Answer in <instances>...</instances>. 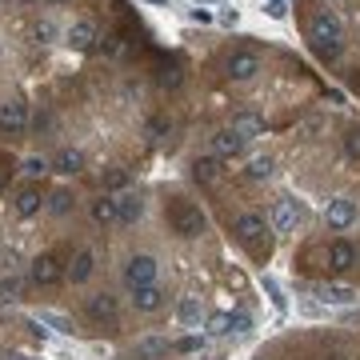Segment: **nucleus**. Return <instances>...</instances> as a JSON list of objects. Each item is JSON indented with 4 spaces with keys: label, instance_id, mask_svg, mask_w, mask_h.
<instances>
[{
    "label": "nucleus",
    "instance_id": "obj_3",
    "mask_svg": "<svg viewBox=\"0 0 360 360\" xmlns=\"http://www.w3.org/2000/svg\"><path fill=\"white\" fill-rule=\"evenodd\" d=\"M124 284H129V288L156 284V260H153V257H132L129 269H124Z\"/></svg>",
    "mask_w": 360,
    "mask_h": 360
},
{
    "label": "nucleus",
    "instance_id": "obj_29",
    "mask_svg": "<svg viewBox=\"0 0 360 360\" xmlns=\"http://www.w3.org/2000/svg\"><path fill=\"white\" fill-rule=\"evenodd\" d=\"M208 333H212V336L232 333V328H229V312H217V316H208Z\"/></svg>",
    "mask_w": 360,
    "mask_h": 360
},
{
    "label": "nucleus",
    "instance_id": "obj_9",
    "mask_svg": "<svg viewBox=\"0 0 360 360\" xmlns=\"http://www.w3.org/2000/svg\"><path fill=\"white\" fill-rule=\"evenodd\" d=\"M352 264H356V248L348 245V240L328 245V269H333V272H348Z\"/></svg>",
    "mask_w": 360,
    "mask_h": 360
},
{
    "label": "nucleus",
    "instance_id": "obj_27",
    "mask_svg": "<svg viewBox=\"0 0 360 360\" xmlns=\"http://www.w3.org/2000/svg\"><path fill=\"white\" fill-rule=\"evenodd\" d=\"M160 352H168V340H141L136 345V356H160Z\"/></svg>",
    "mask_w": 360,
    "mask_h": 360
},
{
    "label": "nucleus",
    "instance_id": "obj_12",
    "mask_svg": "<svg viewBox=\"0 0 360 360\" xmlns=\"http://www.w3.org/2000/svg\"><path fill=\"white\" fill-rule=\"evenodd\" d=\"M116 212H120V224H136L144 217V200L132 193H120L116 196Z\"/></svg>",
    "mask_w": 360,
    "mask_h": 360
},
{
    "label": "nucleus",
    "instance_id": "obj_35",
    "mask_svg": "<svg viewBox=\"0 0 360 360\" xmlns=\"http://www.w3.org/2000/svg\"><path fill=\"white\" fill-rule=\"evenodd\" d=\"M200 345H205V340H196V336H184V340H180V352H196V348H200Z\"/></svg>",
    "mask_w": 360,
    "mask_h": 360
},
{
    "label": "nucleus",
    "instance_id": "obj_7",
    "mask_svg": "<svg viewBox=\"0 0 360 360\" xmlns=\"http://www.w3.org/2000/svg\"><path fill=\"white\" fill-rule=\"evenodd\" d=\"M236 236H240V240H245V245L257 252V240L264 236V220H260L257 212H245V217L236 220Z\"/></svg>",
    "mask_w": 360,
    "mask_h": 360
},
{
    "label": "nucleus",
    "instance_id": "obj_34",
    "mask_svg": "<svg viewBox=\"0 0 360 360\" xmlns=\"http://www.w3.org/2000/svg\"><path fill=\"white\" fill-rule=\"evenodd\" d=\"M52 37H56V28H52L49 20H40V25H37V40L44 44V40H52Z\"/></svg>",
    "mask_w": 360,
    "mask_h": 360
},
{
    "label": "nucleus",
    "instance_id": "obj_15",
    "mask_svg": "<svg viewBox=\"0 0 360 360\" xmlns=\"http://www.w3.org/2000/svg\"><path fill=\"white\" fill-rule=\"evenodd\" d=\"M232 132H240V136H264V120L257 112H236L232 116Z\"/></svg>",
    "mask_w": 360,
    "mask_h": 360
},
{
    "label": "nucleus",
    "instance_id": "obj_2",
    "mask_svg": "<svg viewBox=\"0 0 360 360\" xmlns=\"http://www.w3.org/2000/svg\"><path fill=\"white\" fill-rule=\"evenodd\" d=\"M168 224H172V232H176V236L193 240V236H200V232H205V212H200L193 200H172V205H168Z\"/></svg>",
    "mask_w": 360,
    "mask_h": 360
},
{
    "label": "nucleus",
    "instance_id": "obj_5",
    "mask_svg": "<svg viewBox=\"0 0 360 360\" xmlns=\"http://www.w3.org/2000/svg\"><path fill=\"white\" fill-rule=\"evenodd\" d=\"M0 129L13 132V136H16V132H25L28 129V108H25V104H20V101H4V104H0Z\"/></svg>",
    "mask_w": 360,
    "mask_h": 360
},
{
    "label": "nucleus",
    "instance_id": "obj_41",
    "mask_svg": "<svg viewBox=\"0 0 360 360\" xmlns=\"http://www.w3.org/2000/svg\"><path fill=\"white\" fill-rule=\"evenodd\" d=\"M196 4H200V0H196ZM205 4H208V0H205Z\"/></svg>",
    "mask_w": 360,
    "mask_h": 360
},
{
    "label": "nucleus",
    "instance_id": "obj_32",
    "mask_svg": "<svg viewBox=\"0 0 360 360\" xmlns=\"http://www.w3.org/2000/svg\"><path fill=\"white\" fill-rule=\"evenodd\" d=\"M44 172H49V165H44L40 156H28L25 160V176H44Z\"/></svg>",
    "mask_w": 360,
    "mask_h": 360
},
{
    "label": "nucleus",
    "instance_id": "obj_36",
    "mask_svg": "<svg viewBox=\"0 0 360 360\" xmlns=\"http://www.w3.org/2000/svg\"><path fill=\"white\" fill-rule=\"evenodd\" d=\"M288 13V4L284 0H269V16H284Z\"/></svg>",
    "mask_w": 360,
    "mask_h": 360
},
{
    "label": "nucleus",
    "instance_id": "obj_22",
    "mask_svg": "<svg viewBox=\"0 0 360 360\" xmlns=\"http://www.w3.org/2000/svg\"><path fill=\"white\" fill-rule=\"evenodd\" d=\"M176 316H180V324H196L200 321V300H196V296H184L180 309H176Z\"/></svg>",
    "mask_w": 360,
    "mask_h": 360
},
{
    "label": "nucleus",
    "instance_id": "obj_8",
    "mask_svg": "<svg viewBox=\"0 0 360 360\" xmlns=\"http://www.w3.org/2000/svg\"><path fill=\"white\" fill-rule=\"evenodd\" d=\"M296 220H300L296 200H276V208H272V229H276V232H292Z\"/></svg>",
    "mask_w": 360,
    "mask_h": 360
},
{
    "label": "nucleus",
    "instance_id": "obj_40",
    "mask_svg": "<svg viewBox=\"0 0 360 360\" xmlns=\"http://www.w3.org/2000/svg\"><path fill=\"white\" fill-rule=\"evenodd\" d=\"M0 188H4V180H0Z\"/></svg>",
    "mask_w": 360,
    "mask_h": 360
},
{
    "label": "nucleus",
    "instance_id": "obj_18",
    "mask_svg": "<svg viewBox=\"0 0 360 360\" xmlns=\"http://www.w3.org/2000/svg\"><path fill=\"white\" fill-rule=\"evenodd\" d=\"M65 40H68V44H72L77 52L92 49V25H89V20H77V25H72V28L65 32Z\"/></svg>",
    "mask_w": 360,
    "mask_h": 360
},
{
    "label": "nucleus",
    "instance_id": "obj_25",
    "mask_svg": "<svg viewBox=\"0 0 360 360\" xmlns=\"http://www.w3.org/2000/svg\"><path fill=\"white\" fill-rule=\"evenodd\" d=\"M272 168H276V165H272L269 156H257V160L248 165V176H252V180H269V176H272Z\"/></svg>",
    "mask_w": 360,
    "mask_h": 360
},
{
    "label": "nucleus",
    "instance_id": "obj_11",
    "mask_svg": "<svg viewBox=\"0 0 360 360\" xmlns=\"http://www.w3.org/2000/svg\"><path fill=\"white\" fill-rule=\"evenodd\" d=\"M84 312H89V321H116V296H108V292L89 296Z\"/></svg>",
    "mask_w": 360,
    "mask_h": 360
},
{
    "label": "nucleus",
    "instance_id": "obj_39",
    "mask_svg": "<svg viewBox=\"0 0 360 360\" xmlns=\"http://www.w3.org/2000/svg\"><path fill=\"white\" fill-rule=\"evenodd\" d=\"M16 4H28V0H16Z\"/></svg>",
    "mask_w": 360,
    "mask_h": 360
},
{
    "label": "nucleus",
    "instance_id": "obj_24",
    "mask_svg": "<svg viewBox=\"0 0 360 360\" xmlns=\"http://www.w3.org/2000/svg\"><path fill=\"white\" fill-rule=\"evenodd\" d=\"M156 80H160L165 89H180L184 72H180V65H160V68H156Z\"/></svg>",
    "mask_w": 360,
    "mask_h": 360
},
{
    "label": "nucleus",
    "instance_id": "obj_10",
    "mask_svg": "<svg viewBox=\"0 0 360 360\" xmlns=\"http://www.w3.org/2000/svg\"><path fill=\"white\" fill-rule=\"evenodd\" d=\"M60 276H65V269H60L56 257H37L32 260V281L37 284H56Z\"/></svg>",
    "mask_w": 360,
    "mask_h": 360
},
{
    "label": "nucleus",
    "instance_id": "obj_23",
    "mask_svg": "<svg viewBox=\"0 0 360 360\" xmlns=\"http://www.w3.org/2000/svg\"><path fill=\"white\" fill-rule=\"evenodd\" d=\"M321 296L328 300V304H348V300H352L356 292H352V288H345V284H324Z\"/></svg>",
    "mask_w": 360,
    "mask_h": 360
},
{
    "label": "nucleus",
    "instance_id": "obj_30",
    "mask_svg": "<svg viewBox=\"0 0 360 360\" xmlns=\"http://www.w3.org/2000/svg\"><path fill=\"white\" fill-rule=\"evenodd\" d=\"M345 153H348V156H360V124L345 132Z\"/></svg>",
    "mask_w": 360,
    "mask_h": 360
},
{
    "label": "nucleus",
    "instance_id": "obj_4",
    "mask_svg": "<svg viewBox=\"0 0 360 360\" xmlns=\"http://www.w3.org/2000/svg\"><path fill=\"white\" fill-rule=\"evenodd\" d=\"M240 153H245V136H240V132L220 129L217 136H212V156H217V160H232V156H240Z\"/></svg>",
    "mask_w": 360,
    "mask_h": 360
},
{
    "label": "nucleus",
    "instance_id": "obj_37",
    "mask_svg": "<svg viewBox=\"0 0 360 360\" xmlns=\"http://www.w3.org/2000/svg\"><path fill=\"white\" fill-rule=\"evenodd\" d=\"M8 360H28V356H20V352H13V356H8Z\"/></svg>",
    "mask_w": 360,
    "mask_h": 360
},
{
    "label": "nucleus",
    "instance_id": "obj_33",
    "mask_svg": "<svg viewBox=\"0 0 360 360\" xmlns=\"http://www.w3.org/2000/svg\"><path fill=\"white\" fill-rule=\"evenodd\" d=\"M0 296L4 300H16L20 296V281H0Z\"/></svg>",
    "mask_w": 360,
    "mask_h": 360
},
{
    "label": "nucleus",
    "instance_id": "obj_31",
    "mask_svg": "<svg viewBox=\"0 0 360 360\" xmlns=\"http://www.w3.org/2000/svg\"><path fill=\"white\" fill-rule=\"evenodd\" d=\"M229 328H232V333H248V328H252V321H248L245 312H229Z\"/></svg>",
    "mask_w": 360,
    "mask_h": 360
},
{
    "label": "nucleus",
    "instance_id": "obj_16",
    "mask_svg": "<svg viewBox=\"0 0 360 360\" xmlns=\"http://www.w3.org/2000/svg\"><path fill=\"white\" fill-rule=\"evenodd\" d=\"M92 269H96V264H92V252H89V248H80L77 257H72V264H68V281L84 284L92 276Z\"/></svg>",
    "mask_w": 360,
    "mask_h": 360
},
{
    "label": "nucleus",
    "instance_id": "obj_1",
    "mask_svg": "<svg viewBox=\"0 0 360 360\" xmlns=\"http://www.w3.org/2000/svg\"><path fill=\"white\" fill-rule=\"evenodd\" d=\"M309 44H312V52H316L321 60H336V56L345 52V25H340V16H333V13L312 16Z\"/></svg>",
    "mask_w": 360,
    "mask_h": 360
},
{
    "label": "nucleus",
    "instance_id": "obj_14",
    "mask_svg": "<svg viewBox=\"0 0 360 360\" xmlns=\"http://www.w3.org/2000/svg\"><path fill=\"white\" fill-rule=\"evenodd\" d=\"M132 300H136L141 312H156L160 304H165V292H160L156 284H144V288H132Z\"/></svg>",
    "mask_w": 360,
    "mask_h": 360
},
{
    "label": "nucleus",
    "instance_id": "obj_26",
    "mask_svg": "<svg viewBox=\"0 0 360 360\" xmlns=\"http://www.w3.org/2000/svg\"><path fill=\"white\" fill-rule=\"evenodd\" d=\"M49 208H52V212H56V217H65L68 208H72V196H68L65 188H56V193L49 196Z\"/></svg>",
    "mask_w": 360,
    "mask_h": 360
},
{
    "label": "nucleus",
    "instance_id": "obj_38",
    "mask_svg": "<svg viewBox=\"0 0 360 360\" xmlns=\"http://www.w3.org/2000/svg\"><path fill=\"white\" fill-rule=\"evenodd\" d=\"M49 4H65V0H49Z\"/></svg>",
    "mask_w": 360,
    "mask_h": 360
},
{
    "label": "nucleus",
    "instance_id": "obj_20",
    "mask_svg": "<svg viewBox=\"0 0 360 360\" xmlns=\"http://www.w3.org/2000/svg\"><path fill=\"white\" fill-rule=\"evenodd\" d=\"M92 220H96V224H112V220H120V212H116V196H101V200L92 205Z\"/></svg>",
    "mask_w": 360,
    "mask_h": 360
},
{
    "label": "nucleus",
    "instance_id": "obj_19",
    "mask_svg": "<svg viewBox=\"0 0 360 360\" xmlns=\"http://www.w3.org/2000/svg\"><path fill=\"white\" fill-rule=\"evenodd\" d=\"M40 205H44V196H40V188H25V193L16 196V212L20 217H37Z\"/></svg>",
    "mask_w": 360,
    "mask_h": 360
},
{
    "label": "nucleus",
    "instance_id": "obj_13",
    "mask_svg": "<svg viewBox=\"0 0 360 360\" xmlns=\"http://www.w3.org/2000/svg\"><path fill=\"white\" fill-rule=\"evenodd\" d=\"M324 217H328L333 229H348V224L356 220V205H352V200H328V212H324Z\"/></svg>",
    "mask_w": 360,
    "mask_h": 360
},
{
    "label": "nucleus",
    "instance_id": "obj_28",
    "mask_svg": "<svg viewBox=\"0 0 360 360\" xmlns=\"http://www.w3.org/2000/svg\"><path fill=\"white\" fill-rule=\"evenodd\" d=\"M124 184H129V172L124 168H108L104 172V188H124Z\"/></svg>",
    "mask_w": 360,
    "mask_h": 360
},
{
    "label": "nucleus",
    "instance_id": "obj_21",
    "mask_svg": "<svg viewBox=\"0 0 360 360\" xmlns=\"http://www.w3.org/2000/svg\"><path fill=\"white\" fill-rule=\"evenodd\" d=\"M217 156H200V160H196L193 165V176L200 180V184H212V180H217Z\"/></svg>",
    "mask_w": 360,
    "mask_h": 360
},
{
    "label": "nucleus",
    "instance_id": "obj_6",
    "mask_svg": "<svg viewBox=\"0 0 360 360\" xmlns=\"http://www.w3.org/2000/svg\"><path fill=\"white\" fill-rule=\"evenodd\" d=\"M224 68H229L232 80H252L260 72V60H257V52H232Z\"/></svg>",
    "mask_w": 360,
    "mask_h": 360
},
{
    "label": "nucleus",
    "instance_id": "obj_17",
    "mask_svg": "<svg viewBox=\"0 0 360 360\" xmlns=\"http://www.w3.org/2000/svg\"><path fill=\"white\" fill-rule=\"evenodd\" d=\"M52 168H56V172H65V176H72V172H80V168H84V153H77V148H65V153H56Z\"/></svg>",
    "mask_w": 360,
    "mask_h": 360
}]
</instances>
